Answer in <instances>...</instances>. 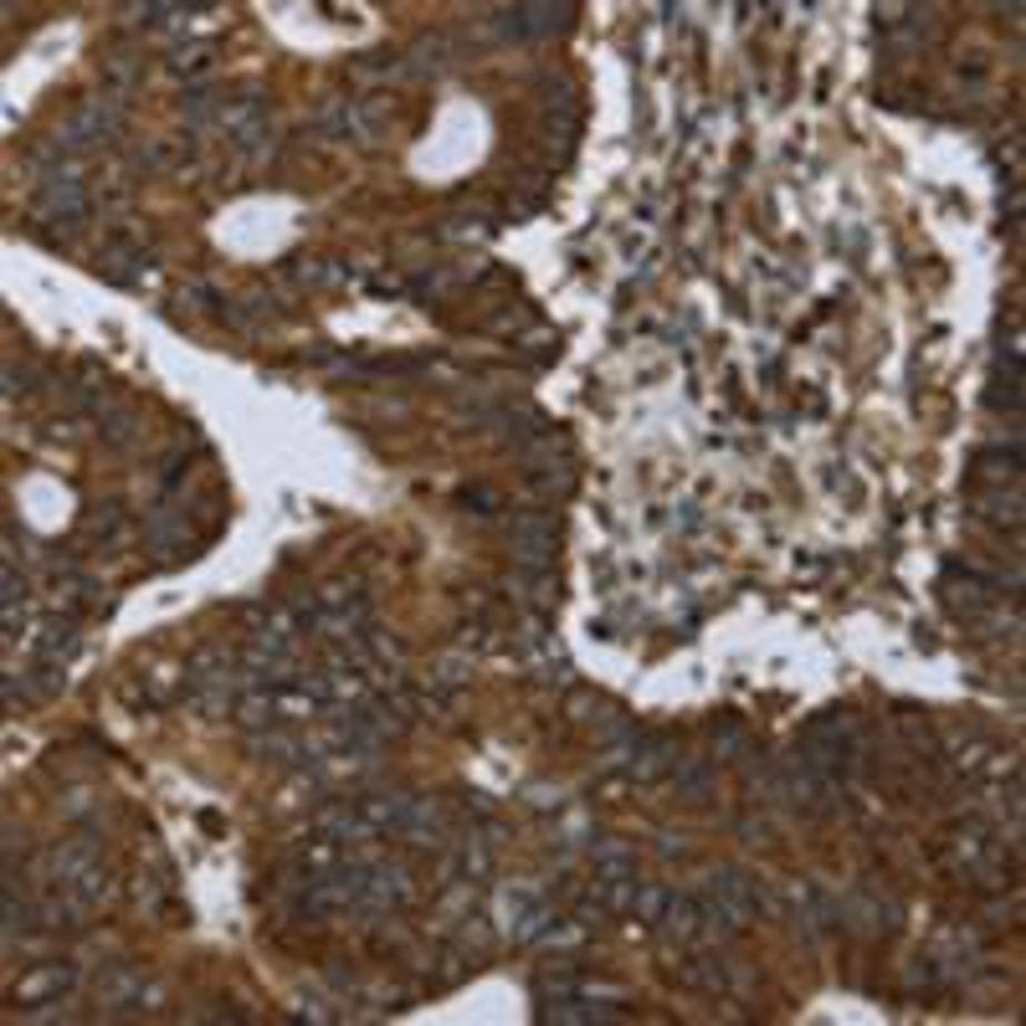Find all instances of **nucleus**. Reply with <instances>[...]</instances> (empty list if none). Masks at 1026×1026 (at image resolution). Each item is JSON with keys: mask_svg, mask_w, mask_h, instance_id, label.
I'll use <instances>...</instances> for the list:
<instances>
[{"mask_svg": "<svg viewBox=\"0 0 1026 1026\" xmlns=\"http://www.w3.org/2000/svg\"><path fill=\"white\" fill-rule=\"evenodd\" d=\"M462 873H467L472 883L488 878V847H482L478 837H467V841H462Z\"/></svg>", "mask_w": 1026, "mask_h": 1026, "instance_id": "obj_15", "label": "nucleus"}, {"mask_svg": "<svg viewBox=\"0 0 1026 1026\" xmlns=\"http://www.w3.org/2000/svg\"><path fill=\"white\" fill-rule=\"evenodd\" d=\"M739 745H745V729H739L734 719H724L719 729H714V749H719V760H734V755H739Z\"/></svg>", "mask_w": 1026, "mask_h": 1026, "instance_id": "obj_16", "label": "nucleus"}, {"mask_svg": "<svg viewBox=\"0 0 1026 1026\" xmlns=\"http://www.w3.org/2000/svg\"><path fill=\"white\" fill-rule=\"evenodd\" d=\"M555 539H560V519L545 514V508H529V514H514V529H508V545L519 555V565L529 570H545L555 560Z\"/></svg>", "mask_w": 1026, "mask_h": 1026, "instance_id": "obj_2", "label": "nucleus"}, {"mask_svg": "<svg viewBox=\"0 0 1026 1026\" xmlns=\"http://www.w3.org/2000/svg\"><path fill=\"white\" fill-rule=\"evenodd\" d=\"M41 206L57 216V221H82L88 216V196H82V186L67 175V180H52V186L41 190Z\"/></svg>", "mask_w": 1026, "mask_h": 1026, "instance_id": "obj_10", "label": "nucleus"}, {"mask_svg": "<svg viewBox=\"0 0 1026 1026\" xmlns=\"http://www.w3.org/2000/svg\"><path fill=\"white\" fill-rule=\"evenodd\" d=\"M663 904H667V888H657V883H637L631 914H637L641 924H657V919H663Z\"/></svg>", "mask_w": 1026, "mask_h": 1026, "instance_id": "obj_14", "label": "nucleus"}, {"mask_svg": "<svg viewBox=\"0 0 1026 1026\" xmlns=\"http://www.w3.org/2000/svg\"><path fill=\"white\" fill-rule=\"evenodd\" d=\"M62 683H67V678H62V663H41L37 673L21 683V694H27L31 704H47V698L62 694Z\"/></svg>", "mask_w": 1026, "mask_h": 1026, "instance_id": "obj_12", "label": "nucleus"}, {"mask_svg": "<svg viewBox=\"0 0 1026 1026\" xmlns=\"http://www.w3.org/2000/svg\"><path fill=\"white\" fill-rule=\"evenodd\" d=\"M206 62H211V52H206V47H196V52H180L170 67L180 72V78H196V72H206Z\"/></svg>", "mask_w": 1026, "mask_h": 1026, "instance_id": "obj_17", "label": "nucleus"}, {"mask_svg": "<svg viewBox=\"0 0 1026 1026\" xmlns=\"http://www.w3.org/2000/svg\"><path fill=\"white\" fill-rule=\"evenodd\" d=\"M698 914H704V934L734 939L760 914V883L749 878L745 867H719V873H708L704 894H698Z\"/></svg>", "mask_w": 1026, "mask_h": 1026, "instance_id": "obj_1", "label": "nucleus"}, {"mask_svg": "<svg viewBox=\"0 0 1026 1026\" xmlns=\"http://www.w3.org/2000/svg\"><path fill=\"white\" fill-rule=\"evenodd\" d=\"M72 986H78V965L52 960V965H41V970L21 975L16 990H11V1000L16 1006H52V1000H62Z\"/></svg>", "mask_w": 1026, "mask_h": 1026, "instance_id": "obj_5", "label": "nucleus"}, {"mask_svg": "<svg viewBox=\"0 0 1026 1026\" xmlns=\"http://www.w3.org/2000/svg\"><path fill=\"white\" fill-rule=\"evenodd\" d=\"M72 653H78V621H72V616H52V621L41 627L37 657L41 663H67Z\"/></svg>", "mask_w": 1026, "mask_h": 1026, "instance_id": "obj_9", "label": "nucleus"}, {"mask_svg": "<svg viewBox=\"0 0 1026 1026\" xmlns=\"http://www.w3.org/2000/svg\"><path fill=\"white\" fill-rule=\"evenodd\" d=\"M986 406L990 411H1022V375H1006V380H990V396H986Z\"/></svg>", "mask_w": 1026, "mask_h": 1026, "instance_id": "obj_13", "label": "nucleus"}, {"mask_svg": "<svg viewBox=\"0 0 1026 1026\" xmlns=\"http://www.w3.org/2000/svg\"><path fill=\"white\" fill-rule=\"evenodd\" d=\"M657 934H663L667 945H694L698 934H704V914H698V898L694 894H667L663 904V919L653 924Z\"/></svg>", "mask_w": 1026, "mask_h": 1026, "instance_id": "obj_7", "label": "nucleus"}, {"mask_svg": "<svg viewBox=\"0 0 1026 1026\" xmlns=\"http://www.w3.org/2000/svg\"><path fill=\"white\" fill-rule=\"evenodd\" d=\"M596 878L600 883H631L637 878V853H631L627 841H600L596 847Z\"/></svg>", "mask_w": 1026, "mask_h": 1026, "instance_id": "obj_11", "label": "nucleus"}, {"mask_svg": "<svg viewBox=\"0 0 1026 1026\" xmlns=\"http://www.w3.org/2000/svg\"><path fill=\"white\" fill-rule=\"evenodd\" d=\"M575 6H555V0H539V6H504L498 11V31L514 41H529V37H555V31L570 27Z\"/></svg>", "mask_w": 1026, "mask_h": 1026, "instance_id": "obj_4", "label": "nucleus"}, {"mask_svg": "<svg viewBox=\"0 0 1026 1026\" xmlns=\"http://www.w3.org/2000/svg\"><path fill=\"white\" fill-rule=\"evenodd\" d=\"M539 1016L545 1022H560V1026H590V1022H621V1006H596V1000H586L580 990H570V996H549L545 1006H539Z\"/></svg>", "mask_w": 1026, "mask_h": 1026, "instance_id": "obj_8", "label": "nucleus"}, {"mask_svg": "<svg viewBox=\"0 0 1026 1026\" xmlns=\"http://www.w3.org/2000/svg\"><path fill=\"white\" fill-rule=\"evenodd\" d=\"M0 586H6V606H21V600H27V586L16 580V565L11 560H6V570H0Z\"/></svg>", "mask_w": 1026, "mask_h": 1026, "instance_id": "obj_18", "label": "nucleus"}, {"mask_svg": "<svg viewBox=\"0 0 1026 1026\" xmlns=\"http://www.w3.org/2000/svg\"><path fill=\"white\" fill-rule=\"evenodd\" d=\"M667 770H678V739L673 734H637L631 739V760H627L631 780H657Z\"/></svg>", "mask_w": 1026, "mask_h": 1026, "instance_id": "obj_6", "label": "nucleus"}, {"mask_svg": "<svg viewBox=\"0 0 1026 1026\" xmlns=\"http://www.w3.org/2000/svg\"><path fill=\"white\" fill-rule=\"evenodd\" d=\"M416 898V883L400 863H370L365 873V894H360V914H400V908Z\"/></svg>", "mask_w": 1026, "mask_h": 1026, "instance_id": "obj_3", "label": "nucleus"}]
</instances>
